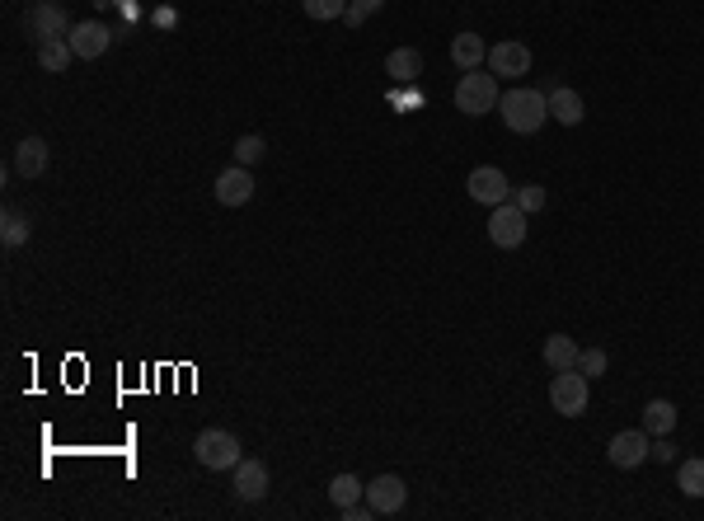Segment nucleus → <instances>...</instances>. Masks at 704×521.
Returning a JSON list of instances; mask_svg holds the SVG:
<instances>
[{
	"label": "nucleus",
	"mask_w": 704,
	"mask_h": 521,
	"mask_svg": "<svg viewBox=\"0 0 704 521\" xmlns=\"http://www.w3.org/2000/svg\"><path fill=\"white\" fill-rule=\"evenodd\" d=\"M578 371L587 376V381H597V376H606V371H611V353H606V348H582V353H578Z\"/></svg>",
	"instance_id": "nucleus-24"
},
{
	"label": "nucleus",
	"mask_w": 704,
	"mask_h": 521,
	"mask_svg": "<svg viewBox=\"0 0 704 521\" xmlns=\"http://www.w3.org/2000/svg\"><path fill=\"white\" fill-rule=\"evenodd\" d=\"M498 99H503V90H498V76H493V71H465V76H460L456 108L465 113V118H484V113H493Z\"/></svg>",
	"instance_id": "nucleus-3"
},
{
	"label": "nucleus",
	"mask_w": 704,
	"mask_h": 521,
	"mask_svg": "<svg viewBox=\"0 0 704 521\" xmlns=\"http://www.w3.org/2000/svg\"><path fill=\"white\" fill-rule=\"evenodd\" d=\"M24 29H29L33 43H47V38H71V19H66V10L57 5V0H33L29 15H24Z\"/></svg>",
	"instance_id": "nucleus-5"
},
{
	"label": "nucleus",
	"mask_w": 704,
	"mask_h": 521,
	"mask_svg": "<svg viewBox=\"0 0 704 521\" xmlns=\"http://www.w3.org/2000/svg\"><path fill=\"white\" fill-rule=\"evenodd\" d=\"M540 353H545V362H550V371H568V367H578V343H573V338L568 334H550L545 338V348H540Z\"/></svg>",
	"instance_id": "nucleus-19"
},
{
	"label": "nucleus",
	"mask_w": 704,
	"mask_h": 521,
	"mask_svg": "<svg viewBox=\"0 0 704 521\" xmlns=\"http://www.w3.org/2000/svg\"><path fill=\"white\" fill-rule=\"evenodd\" d=\"M676 404L672 399H648V404H643V423L639 428L648 432V437H672V428H676Z\"/></svg>",
	"instance_id": "nucleus-17"
},
{
	"label": "nucleus",
	"mask_w": 704,
	"mask_h": 521,
	"mask_svg": "<svg viewBox=\"0 0 704 521\" xmlns=\"http://www.w3.org/2000/svg\"><path fill=\"white\" fill-rule=\"evenodd\" d=\"M489 71L493 76H526L531 71V47L517 43V38H503V43H489Z\"/></svg>",
	"instance_id": "nucleus-10"
},
{
	"label": "nucleus",
	"mask_w": 704,
	"mask_h": 521,
	"mask_svg": "<svg viewBox=\"0 0 704 521\" xmlns=\"http://www.w3.org/2000/svg\"><path fill=\"white\" fill-rule=\"evenodd\" d=\"M230 475H235V498H240V503H263V498H268V465H263V460L245 456Z\"/></svg>",
	"instance_id": "nucleus-13"
},
{
	"label": "nucleus",
	"mask_w": 704,
	"mask_h": 521,
	"mask_svg": "<svg viewBox=\"0 0 704 521\" xmlns=\"http://www.w3.org/2000/svg\"><path fill=\"white\" fill-rule=\"evenodd\" d=\"M385 0H348V15H343V24H352V29H362L376 10H381Z\"/></svg>",
	"instance_id": "nucleus-28"
},
{
	"label": "nucleus",
	"mask_w": 704,
	"mask_h": 521,
	"mask_svg": "<svg viewBox=\"0 0 704 521\" xmlns=\"http://www.w3.org/2000/svg\"><path fill=\"white\" fill-rule=\"evenodd\" d=\"M71 62H76V52H71L66 38H47V43H38V66H43V71L57 76V71H66Z\"/></svg>",
	"instance_id": "nucleus-22"
},
{
	"label": "nucleus",
	"mask_w": 704,
	"mask_h": 521,
	"mask_svg": "<svg viewBox=\"0 0 704 521\" xmlns=\"http://www.w3.org/2000/svg\"><path fill=\"white\" fill-rule=\"evenodd\" d=\"M367 503L376 517H395V512H404V503H409V489H404L399 475H376L367 484Z\"/></svg>",
	"instance_id": "nucleus-9"
},
{
	"label": "nucleus",
	"mask_w": 704,
	"mask_h": 521,
	"mask_svg": "<svg viewBox=\"0 0 704 521\" xmlns=\"http://www.w3.org/2000/svg\"><path fill=\"white\" fill-rule=\"evenodd\" d=\"M66 43H71V52H76V62H94V57H104V52H108L113 33H108L99 19H80Z\"/></svg>",
	"instance_id": "nucleus-11"
},
{
	"label": "nucleus",
	"mask_w": 704,
	"mask_h": 521,
	"mask_svg": "<svg viewBox=\"0 0 704 521\" xmlns=\"http://www.w3.org/2000/svg\"><path fill=\"white\" fill-rule=\"evenodd\" d=\"M676 489L686 498H704V456L676 460Z\"/></svg>",
	"instance_id": "nucleus-21"
},
{
	"label": "nucleus",
	"mask_w": 704,
	"mask_h": 521,
	"mask_svg": "<svg viewBox=\"0 0 704 521\" xmlns=\"http://www.w3.org/2000/svg\"><path fill=\"white\" fill-rule=\"evenodd\" d=\"M512 202H517L526 216H536L540 207H545V188H540V184H521L517 193H512Z\"/></svg>",
	"instance_id": "nucleus-27"
},
{
	"label": "nucleus",
	"mask_w": 704,
	"mask_h": 521,
	"mask_svg": "<svg viewBox=\"0 0 704 521\" xmlns=\"http://www.w3.org/2000/svg\"><path fill=\"white\" fill-rule=\"evenodd\" d=\"M216 202L221 207H245L249 198H254V174H249L245 165H230V169H221L216 174Z\"/></svg>",
	"instance_id": "nucleus-12"
},
{
	"label": "nucleus",
	"mask_w": 704,
	"mask_h": 521,
	"mask_svg": "<svg viewBox=\"0 0 704 521\" xmlns=\"http://www.w3.org/2000/svg\"><path fill=\"white\" fill-rule=\"evenodd\" d=\"M550 118H554L559 127H578L582 118H587V104H582V94L568 90V85L550 90Z\"/></svg>",
	"instance_id": "nucleus-14"
},
{
	"label": "nucleus",
	"mask_w": 704,
	"mask_h": 521,
	"mask_svg": "<svg viewBox=\"0 0 704 521\" xmlns=\"http://www.w3.org/2000/svg\"><path fill=\"white\" fill-rule=\"evenodd\" d=\"M451 62H456L460 71H479V66L489 62V43H484L479 33H456V38H451Z\"/></svg>",
	"instance_id": "nucleus-15"
},
{
	"label": "nucleus",
	"mask_w": 704,
	"mask_h": 521,
	"mask_svg": "<svg viewBox=\"0 0 704 521\" xmlns=\"http://www.w3.org/2000/svg\"><path fill=\"white\" fill-rule=\"evenodd\" d=\"M587 399H592V381H587L578 367L554 371V381H550V404H554V414L582 418V414H587Z\"/></svg>",
	"instance_id": "nucleus-4"
},
{
	"label": "nucleus",
	"mask_w": 704,
	"mask_h": 521,
	"mask_svg": "<svg viewBox=\"0 0 704 521\" xmlns=\"http://www.w3.org/2000/svg\"><path fill=\"white\" fill-rule=\"evenodd\" d=\"M648 460H658V465H676V446H672V437H653V451H648Z\"/></svg>",
	"instance_id": "nucleus-29"
},
{
	"label": "nucleus",
	"mask_w": 704,
	"mask_h": 521,
	"mask_svg": "<svg viewBox=\"0 0 704 521\" xmlns=\"http://www.w3.org/2000/svg\"><path fill=\"white\" fill-rule=\"evenodd\" d=\"M301 10H306L310 19H324V24H329V19L348 15V0H301Z\"/></svg>",
	"instance_id": "nucleus-25"
},
{
	"label": "nucleus",
	"mask_w": 704,
	"mask_h": 521,
	"mask_svg": "<svg viewBox=\"0 0 704 521\" xmlns=\"http://www.w3.org/2000/svg\"><path fill=\"white\" fill-rule=\"evenodd\" d=\"M489 240H493L498 249L526 245V212H521L517 202H503V207H493V216H489Z\"/></svg>",
	"instance_id": "nucleus-8"
},
{
	"label": "nucleus",
	"mask_w": 704,
	"mask_h": 521,
	"mask_svg": "<svg viewBox=\"0 0 704 521\" xmlns=\"http://www.w3.org/2000/svg\"><path fill=\"white\" fill-rule=\"evenodd\" d=\"M193 456H198L202 470H212V475H226V470H235L240 460H245V446H240V437L226 428H207L198 432V442H193Z\"/></svg>",
	"instance_id": "nucleus-2"
},
{
	"label": "nucleus",
	"mask_w": 704,
	"mask_h": 521,
	"mask_svg": "<svg viewBox=\"0 0 704 521\" xmlns=\"http://www.w3.org/2000/svg\"><path fill=\"white\" fill-rule=\"evenodd\" d=\"M465 193L475 202H484V207H503V202H512V184H507V174L498 165H479L470 169V179H465Z\"/></svg>",
	"instance_id": "nucleus-6"
},
{
	"label": "nucleus",
	"mask_w": 704,
	"mask_h": 521,
	"mask_svg": "<svg viewBox=\"0 0 704 521\" xmlns=\"http://www.w3.org/2000/svg\"><path fill=\"white\" fill-rule=\"evenodd\" d=\"M367 498V484L357 475H334L329 479V503L334 507H352V503H362Z\"/></svg>",
	"instance_id": "nucleus-23"
},
{
	"label": "nucleus",
	"mask_w": 704,
	"mask_h": 521,
	"mask_svg": "<svg viewBox=\"0 0 704 521\" xmlns=\"http://www.w3.org/2000/svg\"><path fill=\"white\" fill-rule=\"evenodd\" d=\"M385 76L399 80V85H414L423 76V52L418 47H395L390 57H385Z\"/></svg>",
	"instance_id": "nucleus-16"
},
{
	"label": "nucleus",
	"mask_w": 704,
	"mask_h": 521,
	"mask_svg": "<svg viewBox=\"0 0 704 521\" xmlns=\"http://www.w3.org/2000/svg\"><path fill=\"white\" fill-rule=\"evenodd\" d=\"M648 451H653V437L643 428H625V432H615L611 446H606V456H611L615 470H639L643 460H648Z\"/></svg>",
	"instance_id": "nucleus-7"
},
{
	"label": "nucleus",
	"mask_w": 704,
	"mask_h": 521,
	"mask_svg": "<svg viewBox=\"0 0 704 521\" xmlns=\"http://www.w3.org/2000/svg\"><path fill=\"white\" fill-rule=\"evenodd\" d=\"M263 151H268V146H263V137H240V141H235V165L254 169L263 160Z\"/></svg>",
	"instance_id": "nucleus-26"
},
{
	"label": "nucleus",
	"mask_w": 704,
	"mask_h": 521,
	"mask_svg": "<svg viewBox=\"0 0 704 521\" xmlns=\"http://www.w3.org/2000/svg\"><path fill=\"white\" fill-rule=\"evenodd\" d=\"M33 235V221L24 212H15V207H5V216H0V240H5V249H19L29 245Z\"/></svg>",
	"instance_id": "nucleus-20"
},
{
	"label": "nucleus",
	"mask_w": 704,
	"mask_h": 521,
	"mask_svg": "<svg viewBox=\"0 0 704 521\" xmlns=\"http://www.w3.org/2000/svg\"><path fill=\"white\" fill-rule=\"evenodd\" d=\"M498 113H503L507 132H517V137H536L540 127L550 123V94L517 85V90H507L503 99H498Z\"/></svg>",
	"instance_id": "nucleus-1"
},
{
	"label": "nucleus",
	"mask_w": 704,
	"mask_h": 521,
	"mask_svg": "<svg viewBox=\"0 0 704 521\" xmlns=\"http://www.w3.org/2000/svg\"><path fill=\"white\" fill-rule=\"evenodd\" d=\"M47 169V141L43 137H24L15 146V174H24V179H38Z\"/></svg>",
	"instance_id": "nucleus-18"
}]
</instances>
